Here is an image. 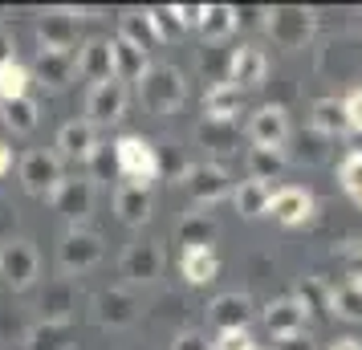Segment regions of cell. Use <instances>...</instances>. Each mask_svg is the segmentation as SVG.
Listing matches in <instances>:
<instances>
[{"label": "cell", "instance_id": "cell-1", "mask_svg": "<svg viewBox=\"0 0 362 350\" xmlns=\"http://www.w3.org/2000/svg\"><path fill=\"white\" fill-rule=\"evenodd\" d=\"M187 98V82H183V69L171 66V62H151L143 82H139V102L143 110L155 118H167L175 115Z\"/></svg>", "mask_w": 362, "mask_h": 350}, {"label": "cell", "instance_id": "cell-2", "mask_svg": "<svg viewBox=\"0 0 362 350\" xmlns=\"http://www.w3.org/2000/svg\"><path fill=\"white\" fill-rule=\"evenodd\" d=\"M110 147H115V163L127 175V184L151 192V184L159 180V147L147 143L143 134H118Z\"/></svg>", "mask_w": 362, "mask_h": 350}, {"label": "cell", "instance_id": "cell-3", "mask_svg": "<svg viewBox=\"0 0 362 350\" xmlns=\"http://www.w3.org/2000/svg\"><path fill=\"white\" fill-rule=\"evenodd\" d=\"M261 29L269 33V41L285 53H297L310 45L313 37V13L310 8H297V4H281V8H264Z\"/></svg>", "mask_w": 362, "mask_h": 350}, {"label": "cell", "instance_id": "cell-4", "mask_svg": "<svg viewBox=\"0 0 362 350\" xmlns=\"http://www.w3.org/2000/svg\"><path fill=\"white\" fill-rule=\"evenodd\" d=\"M313 66L322 78L329 82H354L362 74V37L358 33H338V37H326L322 49L313 57Z\"/></svg>", "mask_w": 362, "mask_h": 350}, {"label": "cell", "instance_id": "cell-5", "mask_svg": "<svg viewBox=\"0 0 362 350\" xmlns=\"http://www.w3.org/2000/svg\"><path fill=\"white\" fill-rule=\"evenodd\" d=\"M37 273H41V257H37L33 240L8 236V240L0 245V281L21 293V289H29V285L37 281Z\"/></svg>", "mask_w": 362, "mask_h": 350}, {"label": "cell", "instance_id": "cell-6", "mask_svg": "<svg viewBox=\"0 0 362 350\" xmlns=\"http://www.w3.org/2000/svg\"><path fill=\"white\" fill-rule=\"evenodd\" d=\"M62 180H66V171H62V159L53 151H29L21 159V187L37 200H53Z\"/></svg>", "mask_w": 362, "mask_h": 350}, {"label": "cell", "instance_id": "cell-7", "mask_svg": "<svg viewBox=\"0 0 362 350\" xmlns=\"http://www.w3.org/2000/svg\"><path fill=\"white\" fill-rule=\"evenodd\" d=\"M139 298H134L131 289H98L94 298H90V317L98 322L102 330H127L139 322Z\"/></svg>", "mask_w": 362, "mask_h": 350}, {"label": "cell", "instance_id": "cell-8", "mask_svg": "<svg viewBox=\"0 0 362 350\" xmlns=\"http://www.w3.org/2000/svg\"><path fill=\"white\" fill-rule=\"evenodd\" d=\"M118 265H122V277L131 285H155L163 277V245L151 240V236H139V240L127 245Z\"/></svg>", "mask_w": 362, "mask_h": 350}, {"label": "cell", "instance_id": "cell-9", "mask_svg": "<svg viewBox=\"0 0 362 350\" xmlns=\"http://www.w3.org/2000/svg\"><path fill=\"white\" fill-rule=\"evenodd\" d=\"M102 261V236L90 233V228H69L62 236V245H57V265L62 273H86V269H94Z\"/></svg>", "mask_w": 362, "mask_h": 350}, {"label": "cell", "instance_id": "cell-10", "mask_svg": "<svg viewBox=\"0 0 362 350\" xmlns=\"http://www.w3.org/2000/svg\"><path fill=\"white\" fill-rule=\"evenodd\" d=\"M183 192L192 196L196 204H220L224 196H232V180H228V171L220 163H192L187 167V175L180 180Z\"/></svg>", "mask_w": 362, "mask_h": 350}, {"label": "cell", "instance_id": "cell-11", "mask_svg": "<svg viewBox=\"0 0 362 350\" xmlns=\"http://www.w3.org/2000/svg\"><path fill=\"white\" fill-rule=\"evenodd\" d=\"M122 115H127V86L122 82L90 86V94H86V122H90L94 131L115 127Z\"/></svg>", "mask_w": 362, "mask_h": 350}, {"label": "cell", "instance_id": "cell-12", "mask_svg": "<svg viewBox=\"0 0 362 350\" xmlns=\"http://www.w3.org/2000/svg\"><path fill=\"white\" fill-rule=\"evenodd\" d=\"M49 204L74 224V228H82V220L94 212V180H90V175H66L62 187L53 192Z\"/></svg>", "mask_w": 362, "mask_h": 350}, {"label": "cell", "instance_id": "cell-13", "mask_svg": "<svg viewBox=\"0 0 362 350\" xmlns=\"http://www.w3.org/2000/svg\"><path fill=\"white\" fill-rule=\"evenodd\" d=\"M245 134L252 139V147L285 151V143H289V115H285V106H273V102H269L261 110H252Z\"/></svg>", "mask_w": 362, "mask_h": 350}, {"label": "cell", "instance_id": "cell-14", "mask_svg": "<svg viewBox=\"0 0 362 350\" xmlns=\"http://www.w3.org/2000/svg\"><path fill=\"white\" fill-rule=\"evenodd\" d=\"M94 151H98V131H94L86 118H74V122H66V127L57 131V151H53V155H57L62 163L86 167Z\"/></svg>", "mask_w": 362, "mask_h": 350}, {"label": "cell", "instance_id": "cell-15", "mask_svg": "<svg viewBox=\"0 0 362 350\" xmlns=\"http://www.w3.org/2000/svg\"><path fill=\"white\" fill-rule=\"evenodd\" d=\"M269 216L277 220V224H285V228H297V224H305V220L313 216V196L297 184L277 187V192L269 196Z\"/></svg>", "mask_w": 362, "mask_h": 350}, {"label": "cell", "instance_id": "cell-16", "mask_svg": "<svg viewBox=\"0 0 362 350\" xmlns=\"http://www.w3.org/2000/svg\"><path fill=\"white\" fill-rule=\"evenodd\" d=\"M305 326H310V317L297 305V298H277L264 305V330L273 334L277 342H289L297 334H305Z\"/></svg>", "mask_w": 362, "mask_h": 350}, {"label": "cell", "instance_id": "cell-17", "mask_svg": "<svg viewBox=\"0 0 362 350\" xmlns=\"http://www.w3.org/2000/svg\"><path fill=\"white\" fill-rule=\"evenodd\" d=\"M264 78H269V57H264L257 45H240V49H232L228 82L236 86V90H257V86H264Z\"/></svg>", "mask_w": 362, "mask_h": 350}, {"label": "cell", "instance_id": "cell-18", "mask_svg": "<svg viewBox=\"0 0 362 350\" xmlns=\"http://www.w3.org/2000/svg\"><path fill=\"white\" fill-rule=\"evenodd\" d=\"M78 21L74 13H49L37 25V45L53 53H78Z\"/></svg>", "mask_w": 362, "mask_h": 350}, {"label": "cell", "instance_id": "cell-19", "mask_svg": "<svg viewBox=\"0 0 362 350\" xmlns=\"http://www.w3.org/2000/svg\"><path fill=\"white\" fill-rule=\"evenodd\" d=\"M252 314H257V305H252L248 293H220L208 305V322L216 330H248Z\"/></svg>", "mask_w": 362, "mask_h": 350}, {"label": "cell", "instance_id": "cell-20", "mask_svg": "<svg viewBox=\"0 0 362 350\" xmlns=\"http://www.w3.org/2000/svg\"><path fill=\"white\" fill-rule=\"evenodd\" d=\"M33 74L41 86L49 90H66L78 74V53H53V49H37V62H33Z\"/></svg>", "mask_w": 362, "mask_h": 350}, {"label": "cell", "instance_id": "cell-21", "mask_svg": "<svg viewBox=\"0 0 362 350\" xmlns=\"http://www.w3.org/2000/svg\"><path fill=\"white\" fill-rule=\"evenodd\" d=\"M78 74H82L86 82H115V57H110V41H102V37H94V41H86L82 49H78Z\"/></svg>", "mask_w": 362, "mask_h": 350}, {"label": "cell", "instance_id": "cell-22", "mask_svg": "<svg viewBox=\"0 0 362 350\" xmlns=\"http://www.w3.org/2000/svg\"><path fill=\"white\" fill-rule=\"evenodd\" d=\"M41 322H74V310H78V289L69 277H57L53 285H45L41 293Z\"/></svg>", "mask_w": 362, "mask_h": 350}, {"label": "cell", "instance_id": "cell-23", "mask_svg": "<svg viewBox=\"0 0 362 350\" xmlns=\"http://www.w3.org/2000/svg\"><path fill=\"white\" fill-rule=\"evenodd\" d=\"M216 236H220V224H216L208 212H187V216L175 224V245H180L183 252H192V249H212Z\"/></svg>", "mask_w": 362, "mask_h": 350}, {"label": "cell", "instance_id": "cell-24", "mask_svg": "<svg viewBox=\"0 0 362 350\" xmlns=\"http://www.w3.org/2000/svg\"><path fill=\"white\" fill-rule=\"evenodd\" d=\"M151 212H155L151 192H143V187H131V184L115 187V216L122 220L127 228H143V224L151 220Z\"/></svg>", "mask_w": 362, "mask_h": 350}, {"label": "cell", "instance_id": "cell-25", "mask_svg": "<svg viewBox=\"0 0 362 350\" xmlns=\"http://www.w3.org/2000/svg\"><path fill=\"white\" fill-rule=\"evenodd\" d=\"M110 57H115V82H122V86H127V82L139 86V82H143V74H147V66H151L147 53L134 49L131 41H122L118 33L110 37Z\"/></svg>", "mask_w": 362, "mask_h": 350}, {"label": "cell", "instance_id": "cell-26", "mask_svg": "<svg viewBox=\"0 0 362 350\" xmlns=\"http://www.w3.org/2000/svg\"><path fill=\"white\" fill-rule=\"evenodd\" d=\"M240 106H245V90H236L232 82H220V86H208V90H204V118L236 122Z\"/></svg>", "mask_w": 362, "mask_h": 350}, {"label": "cell", "instance_id": "cell-27", "mask_svg": "<svg viewBox=\"0 0 362 350\" xmlns=\"http://www.w3.org/2000/svg\"><path fill=\"white\" fill-rule=\"evenodd\" d=\"M310 131H317L322 139H338V134L350 131L342 98H317L313 102L310 106Z\"/></svg>", "mask_w": 362, "mask_h": 350}, {"label": "cell", "instance_id": "cell-28", "mask_svg": "<svg viewBox=\"0 0 362 350\" xmlns=\"http://www.w3.org/2000/svg\"><path fill=\"white\" fill-rule=\"evenodd\" d=\"M199 33H204V45H224L236 33V8L232 4H204Z\"/></svg>", "mask_w": 362, "mask_h": 350}, {"label": "cell", "instance_id": "cell-29", "mask_svg": "<svg viewBox=\"0 0 362 350\" xmlns=\"http://www.w3.org/2000/svg\"><path fill=\"white\" fill-rule=\"evenodd\" d=\"M196 143L216 151V155H228V151L240 147V127L236 122H220V118H204L196 127Z\"/></svg>", "mask_w": 362, "mask_h": 350}, {"label": "cell", "instance_id": "cell-30", "mask_svg": "<svg viewBox=\"0 0 362 350\" xmlns=\"http://www.w3.org/2000/svg\"><path fill=\"white\" fill-rule=\"evenodd\" d=\"M118 37L131 41L134 49H143V53H151L159 45V37H155V29H151V21H147V8H127V13H118Z\"/></svg>", "mask_w": 362, "mask_h": 350}, {"label": "cell", "instance_id": "cell-31", "mask_svg": "<svg viewBox=\"0 0 362 350\" xmlns=\"http://www.w3.org/2000/svg\"><path fill=\"white\" fill-rule=\"evenodd\" d=\"M289 143L293 147H285V163H301V167H317L326 163L329 155V139H322L317 131H301V134H289Z\"/></svg>", "mask_w": 362, "mask_h": 350}, {"label": "cell", "instance_id": "cell-32", "mask_svg": "<svg viewBox=\"0 0 362 350\" xmlns=\"http://www.w3.org/2000/svg\"><path fill=\"white\" fill-rule=\"evenodd\" d=\"M74 322H37L25 334V350H69Z\"/></svg>", "mask_w": 362, "mask_h": 350}, {"label": "cell", "instance_id": "cell-33", "mask_svg": "<svg viewBox=\"0 0 362 350\" xmlns=\"http://www.w3.org/2000/svg\"><path fill=\"white\" fill-rule=\"evenodd\" d=\"M269 196H273V187L257 184V180H240V184L232 187V204H236V212L245 220L264 216V212H269Z\"/></svg>", "mask_w": 362, "mask_h": 350}, {"label": "cell", "instance_id": "cell-34", "mask_svg": "<svg viewBox=\"0 0 362 350\" xmlns=\"http://www.w3.org/2000/svg\"><path fill=\"white\" fill-rule=\"evenodd\" d=\"M180 269L187 277V285H212L220 277V257L212 249H192L180 257Z\"/></svg>", "mask_w": 362, "mask_h": 350}, {"label": "cell", "instance_id": "cell-35", "mask_svg": "<svg viewBox=\"0 0 362 350\" xmlns=\"http://www.w3.org/2000/svg\"><path fill=\"white\" fill-rule=\"evenodd\" d=\"M0 118H4V127L13 134H29L37 131V118H41V106H37V98H17V102H0Z\"/></svg>", "mask_w": 362, "mask_h": 350}, {"label": "cell", "instance_id": "cell-36", "mask_svg": "<svg viewBox=\"0 0 362 350\" xmlns=\"http://www.w3.org/2000/svg\"><path fill=\"white\" fill-rule=\"evenodd\" d=\"M245 167H248V180H257V184H269V180H277L281 171H285V151H264V147H248L245 155Z\"/></svg>", "mask_w": 362, "mask_h": 350}, {"label": "cell", "instance_id": "cell-37", "mask_svg": "<svg viewBox=\"0 0 362 350\" xmlns=\"http://www.w3.org/2000/svg\"><path fill=\"white\" fill-rule=\"evenodd\" d=\"M329 314L342 322H362V285H338L329 289Z\"/></svg>", "mask_w": 362, "mask_h": 350}, {"label": "cell", "instance_id": "cell-38", "mask_svg": "<svg viewBox=\"0 0 362 350\" xmlns=\"http://www.w3.org/2000/svg\"><path fill=\"white\" fill-rule=\"evenodd\" d=\"M147 21H151V29H155V37H159V45L180 41V37L187 33L180 13H175V4H155V8H147Z\"/></svg>", "mask_w": 362, "mask_h": 350}, {"label": "cell", "instance_id": "cell-39", "mask_svg": "<svg viewBox=\"0 0 362 350\" xmlns=\"http://www.w3.org/2000/svg\"><path fill=\"white\" fill-rule=\"evenodd\" d=\"M29 82H33L29 66H21V62H4V66H0V102L25 98V94H29Z\"/></svg>", "mask_w": 362, "mask_h": 350}, {"label": "cell", "instance_id": "cell-40", "mask_svg": "<svg viewBox=\"0 0 362 350\" xmlns=\"http://www.w3.org/2000/svg\"><path fill=\"white\" fill-rule=\"evenodd\" d=\"M297 305L305 310V317H317L329 310V289L322 285V277H301V285H297Z\"/></svg>", "mask_w": 362, "mask_h": 350}, {"label": "cell", "instance_id": "cell-41", "mask_svg": "<svg viewBox=\"0 0 362 350\" xmlns=\"http://www.w3.org/2000/svg\"><path fill=\"white\" fill-rule=\"evenodd\" d=\"M228 57H232V49L204 45V49H199V74H204V82H208V86L228 82Z\"/></svg>", "mask_w": 362, "mask_h": 350}, {"label": "cell", "instance_id": "cell-42", "mask_svg": "<svg viewBox=\"0 0 362 350\" xmlns=\"http://www.w3.org/2000/svg\"><path fill=\"white\" fill-rule=\"evenodd\" d=\"M338 184L346 196H362V151H350L338 163Z\"/></svg>", "mask_w": 362, "mask_h": 350}, {"label": "cell", "instance_id": "cell-43", "mask_svg": "<svg viewBox=\"0 0 362 350\" xmlns=\"http://www.w3.org/2000/svg\"><path fill=\"white\" fill-rule=\"evenodd\" d=\"M342 269H346V277H350V285H362V240L342 245Z\"/></svg>", "mask_w": 362, "mask_h": 350}, {"label": "cell", "instance_id": "cell-44", "mask_svg": "<svg viewBox=\"0 0 362 350\" xmlns=\"http://www.w3.org/2000/svg\"><path fill=\"white\" fill-rule=\"evenodd\" d=\"M212 350H257V346H252L248 330H220L212 338Z\"/></svg>", "mask_w": 362, "mask_h": 350}, {"label": "cell", "instance_id": "cell-45", "mask_svg": "<svg viewBox=\"0 0 362 350\" xmlns=\"http://www.w3.org/2000/svg\"><path fill=\"white\" fill-rule=\"evenodd\" d=\"M171 350H212V342H208V334H199V330H183V334H175Z\"/></svg>", "mask_w": 362, "mask_h": 350}, {"label": "cell", "instance_id": "cell-46", "mask_svg": "<svg viewBox=\"0 0 362 350\" xmlns=\"http://www.w3.org/2000/svg\"><path fill=\"white\" fill-rule=\"evenodd\" d=\"M346 106V122H350V131H362V90H354L350 98H342Z\"/></svg>", "mask_w": 362, "mask_h": 350}, {"label": "cell", "instance_id": "cell-47", "mask_svg": "<svg viewBox=\"0 0 362 350\" xmlns=\"http://www.w3.org/2000/svg\"><path fill=\"white\" fill-rule=\"evenodd\" d=\"M175 13H180L183 29H192V25H199V17H204V4H175Z\"/></svg>", "mask_w": 362, "mask_h": 350}, {"label": "cell", "instance_id": "cell-48", "mask_svg": "<svg viewBox=\"0 0 362 350\" xmlns=\"http://www.w3.org/2000/svg\"><path fill=\"white\" fill-rule=\"evenodd\" d=\"M17 224V212H13V204H4L0 200V245L8 240V228Z\"/></svg>", "mask_w": 362, "mask_h": 350}, {"label": "cell", "instance_id": "cell-49", "mask_svg": "<svg viewBox=\"0 0 362 350\" xmlns=\"http://www.w3.org/2000/svg\"><path fill=\"white\" fill-rule=\"evenodd\" d=\"M4 62H17V41H13L8 29H0V66Z\"/></svg>", "mask_w": 362, "mask_h": 350}, {"label": "cell", "instance_id": "cell-50", "mask_svg": "<svg viewBox=\"0 0 362 350\" xmlns=\"http://www.w3.org/2000/svg\"><path fill=\"white\" fill-rule=\"evenodd\" d=\"M281 350H310V338L297 334V338H289V342H281Z\"/></svg>", "mask_w": 362, "mask_h": 350}, {"label": "cell", "instance_id": "cell-51", "mask_svg": "<svg viewBox=\"0 0 362 350\" xmlns=\"http://www.w3.org/2000/svg\"><path fill=\"white\" fill-rule=\"evenodd\" d=\"M8 167H13V147H8V143H0V175H4Z\"/></svg>", "mask_w": 362, "mask_h": 350}, {"label": "cell", "instance_id": "cell-52", "mask_svg": "<svg viewBox=\"0 0 362 350\" xmlns=\"http://www.w3.org/2000/svg\"><path fill=\"white\" fill-rule=\"evenodd\" d=\"M329 350H362L358 338H338V342H329Z\"/></svg>", "mask_w": 362, "mask_h": 350}, {"label": "cell", "instance_id": "cell-53", "mask_svg": "<svg viewBox=\"0 0 362 350\" xmlns=\"http://www.w3.org/2000/svg\"><path fill=\"white\" fill-rule=\"evenodd\" d=\"M358 208H362V196H358Z\"/></svg>", "mask_w": 362, "mask_h": 350}]
</instances>
